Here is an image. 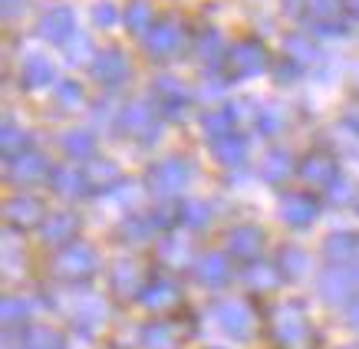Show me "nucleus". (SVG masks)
I'll return each mask as SVG.
<instances>
[{
	"label": "nucleus",
	"mask_w": 359,
	"mask_h": 349,
	"mask_svg": "<svg viewBox=\"0 0 359 349\" xmlns=\"http://www.w3.org/2000/svg\"><path fill=\"white\" fill-rule=\"evenodd\" d=\"M188 182H191V165L185 158H178V155H168V158H162V162H155L149 168V188L162 198L185 191Z\"/></svg>",
	"instance_id": "f257e3e1"
},
{
	"label": "nucleus",
	"mask_w": 359,
	"mask_h": 349,
	"mask_svg": "<svg viewBox=\"0 0 359 349\" xmlns=\"http://www.w3.org/2000/svg\"><path fill=\"white\" fill-rule=\"evenodd\" d=\"M231 79H250L267 69V50L261 40H238L228 50V63H224Z\"/></svg>",
	"instance_id": "f03ea898"
},
{
	"label": "nucleus",
	"mask_w": 359,
	"mask_h": 349,
	"mask_svg": "<svg viewBox=\"0 0 359 349\" xmlns=\"http://www.w3.org/2000/svg\"><path fill=\"white\" fill-rule=\"evenodd\" d=\"M158 106H152L149 99H135L129 106H122L119 112V129L132 139H142V142H155L158 139V119H155Z\"/></svg>",
	"instance_id": "7ed1b4c3"
},
{
	"label": "nucleus",
	"mask_w": 359,
	"mask_h": 349,
	"mask_svg": "<svg viewBox=\"0 0 359 349\" xmlns=\"http://www.w3.org/2000/svg\"><path fill=\"white\" fill-rule=\"evenodd\" d=\"M99 267V257L96 251L89 247V244H66L63 251H60V257H56L53 271L63 277V280H86V277H93Z\"/></svg>",
	"instance_id": "20e7f679"
},
{
	"label": "nucleus",
	"mask_w": 359,
	"mask_h": 349,
	"mask_svg": "<svg viewBox=\"0 0 359 349\" xmlns=\"http://www.w3.org/2000/svg\"><path fill=\"white\" fill-rule=\"evenodd\" d=\"M89 69H93L96 83H102V86H122V83L132 76L129 56L122 53V50H116V46H109V50H99V53L93 56Z\"/></svg>",
	"instance_id": "39448f33"
},
{
	"label": "nucleus",
	"mask_w": 359,
	"mask_h": 349,
	"mask_svg": "<svg viewBox=\"0 0 359 349\" xmlns=\"http://www.w3.org/2000/svg\"><path fill=\"white\" fill-rule=\"evenodd\" d=\"M188 99H191V93H188V86L182 79L158 76V83H155V106H158L168 119H182V116H185Z\"/></svg>",
	"instance_id": "423d86ee"
},
{
	"label": "nucleus",
	"mask_w": 359,
	"mask_h": 349,
	"mask_svg": "<svg viewBox=\"0 0 359 349\" xmlns=\"http://www.w3.org/2000/svg\"><path fill=\"white\" fill-rule=\"evenodd\" d=\"M40 36L50 40V43H69L73 36H76V13L69 11V7H50V11L40 17Z\"/></svg>",
	"instance_id": "0eeeda50"
},
{
	"label": "nucleus",
	"mask_w": 359,
	"mask_h": 349,
	"mask_svg": "<svg viewBox=\"0 0 359 349\" xmlns=\"http://www.w3.org/2000/svg\"><path fill=\"white\" fill-rule=\"evenodd\" d=\"M182 46H185V30H182L178 23H172V20L152 27L149 36H145V50H149V56H155V60H165V56L182 53Z\"/></svg>",
	"instance_id": "6e6552de"
},
{
	"label": "nucleus",
	"mask_w": 359,
	"mask_h": 349,
	"mask_svg": "<svg viewBox=\"0 0 359 349\" xmlns=\"http://www.w3.org/2000/svg\"><path fill=\"white\" fill-rule=\"evenodd\" d=\"M273 333L280 339L283 346H297V343H304L306 339V317L304 310L297 303H287L277 310V317H273Z\"/></svg>",
	"instance_id": "1a4fd4ad"
},
{
	"label": "nucleus",
	"mask_w": 359,
	"mask_h": 349,
	"mask_svg": "<svg viewBox=\"0 0 359 349\" xmlns=\"http://www.w3.org/2000/svg\"><path fill=\"white\" fill-rule=\"evenodd\" d=\"M316 211H320V205H316L310 195H300V191L283 195V201H280V218L287 221L290 228H306V224H313Z\"/></svg>",
	"instance_id": "9d476101"
},
{
	"label": "nucleus",
	"mask_w": 359,
	"mask_h": 349,
	"mask_svg": "<svg viewBox=\"0 0 359 349\" xmlns=\"http://www.w3.org/2000/svg\"><path fill=\"white\" fill-rule=\"evenodd\" d=\"M20 79L27 89H46L56 79L53 60L46 53H27V60L20 66Z\"/></svg>",
	"instance_id": "9b49d317"
},
{
	"label": "nucleus",
	"mask_w": 359,
	"mask_h": 349,
	"mask_svg": "<svg viewBox=\"0 0 359 349\" xmlns=\"http://www.w3.org/2000/svg\"><path fill=\"white\" fill-rule=\"evenodd\" d=\"M7 221H11L13 228L30 231V228H36V224H43V205L30 195L11 198V201H7Z\"/></svg>",
	"instance_id": "f8f14e48"
},
{
	"label": "nucleus",
	"mask_w": 359,
	"mask_h": 349,
	"mask_svg": "<svg viewBox=\"0 0 359 349\" xmlns=\"http://www.w3.org/2000/svg\"><path fill=\"white\" fill-rule=\"evenodd\" d=\"M215 317H218L221 329L231 333V336H248L250 329H254V317H250V310L238 300H228V303H221L215 310Z\"/></svg>",
	"instance_id": "ddd939ff"
},
{
	"label": "nucleus",
	"mask_w": 359,
	"mask_h": 349,
	"mask_svg": "<svg viewBox=\"0 0 359 349\" xmlns=\"http://www.w3.org/2000/svg\"><path fill=\"white\" fill-rule=\"evenodd\" d=\"M50 185H53V191L60 198H79L89 191V174L76 172L73 165H60V168H53L50 172Z\"/></svg>",
	"instance_id": "4468645a"
},
{
	"label": "nucleus",
	"mask_w": 359,
	"mask_h": 349,
	"mask_svg": "<svg viewBox=\"0 0 359 349\" xmlns=\"http://www.w3.org/2000/svg\"><path fill=\"white\" fill-rule=\"evenodd\" d=\"M46 172H50V165L36 152H27L11 162V182H17V185H36L46 178Z\"/></svg>",
	"instance_id": "2eb2a0df"
},
{
	"label": "nucleus",
	"mask_w": 359,
	"mask_h": 349,
	"mask_svg": "<svg viewBox=\"0 0 359 349\" xmlns=\"http://www.w3.org/2000/svg\"><path fill=\"white\" fill-rule=\"evenodd\" d=\"M139 296L149 310H168V306L178 303V296L182 294H178V284H172L168 277H152Z\"/></svg>",
	"instance_id": "dca6fc26"
},
{
	"label": "nucleus",
	"mask_w": 359,
	"mask_h": 349,
	"mask_svg": "<svg viewBox=\"0 0 359 349\" xmlns=\"http://www.w3.org/2000/svg\"><path fill=\"white\" fill-rule=\"evenodd\" d=\"M349 290H353V277H349L346 267L333 264V267L323 271V277H320V294H323V300H330V303H343V300L349 296Z\"/></svg>",
	"instance_id": "f3484780"
},
{
	"label": "nucleus",
	"mask_w": 359,
	"mask_h": 349,
	"mask_svg": "<svg viewBox=\"0 0 359 349\" xmlns=\"http://www.w3.org/2000/svg\"><path fill=\"white\" fill-rule=\"evenodd\" d=\"M300 174H304L310 185H333L339 174H337V158H330V155L323 152H313V155H306L304 165H300Z\"/></svg>",
	"instance_id": "a211bd4d"
},
{
	"label": "nucleus",
	"mask_w": 359,
	"mask_h": 349,
	"mask_svg": "<svg viewBox=\"0 0 359 349\" xmlns=\"http://www.w3.org/2000/svg\"><path fill=\"white\" fill-rule=\"evenodd\" d=\"M261 244H264V234L257 228H250V224H241V228H234L228 234V251L234 257H241V261H254L257 251H261Z\"/></svg>",
	"instance_id": "6ab92c4d"
},
{
	"label": "nucleus",
	"mask_w": 359,
	"mask_h": 349,
	"mask_svg": "<svg viewBox=\"0 0 359 349\" xmlns=\"http://www.w3.org/2000/svg\"><path fill=\"white\" fill-rule=\"evenodd\" d=\"M211 152H215V158H218L221 165L238 168V165L248 162V139L238 135V132H231V135H224V139H218V142L211 145Z\"/></svg>",
	"instance_id": "aec40b11"
},
{
	"label": "nucleus",
	"mask_w": 359,
	"mask_h": 349,
	"mask_svg": "<svg viewBox=\"0 0 359 349\" xmlns=\"http://www.w3.org/2000/svg\"><path fill=\"white\" fill-rule=\"evenodd\" d=\"M76 228L79 221L73 211H56V214H50L43 221V240L46 244H66V240H73Z\"/></svg>",
	"instance_id": "412c9836"
},
{
	"label": "nucleus",
	"mask_w": 359,
	"mask_h": 349,
	"mask_svg": "<svg viewBox=\"0 0 359 349\" xmlns=\"http://www.w3.org/2000/svg\"><path fill=\"white\" fill-rule=\"evenodd\" d=\"M112 290L116 294H142L145 290V277L135 261H119L112 267Z\"/></svg>",
	"instance_id": "4be33fe9"
},
{
	"label": "nucleus",
	"mask_w": 359,
	"mask_h": 349,
	"mask_svg": "<svg viewBox=\"0 0 359 349\" xmlns=\"http://www.w3.org/2000/svg\"><path fill=\"white\" fill-rule=\"evenodd\" d=\"M195 273H198V280H201V284L221 287L224 280H228V273H231V261L224 257V254H205V257L195 264Z\"/></svg>",
	"instance_id": "5701e85b"
},
{
	"label": "nucleus",
	"mask_w": 359,
	"mask_h": 349,
	"mask_svg": "<svg viewBox=\"0 0 359 349\" xmlns=\"http://www.w3.org/2000/svg\"><path fill=\"white\" fill-rule=\"evenodd\" d=\"M228 50L231 46L224 43V36L218 30H205L198 36V56H201V63L205 66H221L228 63Z\"/></svg>",
	"instance_id": "b1692460"
},
{
	"label": "nucleus",
	"mask_w": 359,
	"mask_h": 349,
	"mask_svg": "<svg viewBox=\"0 0 359 349\" xmlns=\"http://www.w3.org/2000/svg\"><path fill=\"white\" fill-rule=\"evenodd\" d=\"M60 149H63L69 158H93V155H96V135L89 129H69V132H63Z\"/></svg>",
	"instance_id": "393cba45"
},
{
	"label": "nucleus",
	"mask_w": 359,
	"mask_h": 349,
	"mask_svg": "<svg viewBox=\"0 0 359 349\" xmlns=\"http://www.w3.org/2000/svg\"><path fill=\"white\" fill-rule=\"evenodd\" d=\"M0 149H4V155H7V162H13V158L27 155V149H30V135H27V129H20V125H17V122H11V119H4Z\"/></svg>",
	"instance_id": "a878e982"
},
{
	"label": "nucleus",
	"mask_w": 359,
	"mask_h": 349,
	"mask_svg": "<svg viewBox=\"0 0 359 349\" xmlns=\"http://www.w3.org/2000/svg\"><path fill=\"white\" fill-rule=\"evenodd\" d=\"M234 119H238V109H234V106H221V109H211L201 116V129H205V135H211V139L218 142V139L231 135Z\"/></svg>",
	"instance_id": "bb28decb"
},
{
	"label": "nucleus",
	"mask_w": 359,
	"mask_h": 349,
	"mask_svg": "<svg viewBox=\"0 0 359 349\" xmlns=\"http://www.w3.org/2000/svg\"><path fill=\"white\" fill-rule=\"evenodd\" d=\"M283 56H287V60H294L297 66H310V63L320 60V50L306 40L304 33H290V36L283 40Z\"/></svg>",
	"instance_id": "cd10ccee"
},
{
	"label": "nucleus",
	"mask_w": 359,
	"mask_h": 349,
	"mask_svg": "<svg viewBox=\"0 0 359 349\" xmlns=\"http://www.w3.org/2000/svg\"><path fill=\"white\" fill-rule=\"evenodd\" d=\"M122 20H126V27L132 33H145L149 36V30H152V7L145 0H132L126 13H122Z\"/></svg>",
	"instance_id": "c85d7f7f"
},
{
	"label": "nucleus",
	"mask_w": 359,
	"mask_h": 349,
	"mask_svg": "<svg viewBox=\"0 0 359 349\" xmlns=\"http://www.w3.org/2000/svg\"><path fill=\"white\" fill-rule=\"evenodd\" d=\"M20 349H63V339L56 329H46V327H33L23 333L20 339Z\"/></svg>",
	"instance_id": "c756f323"
},
{
	"label": "nucleus",
	"mask_w": 359,
	"mask_h": 349,
	"mask_svg": "<svg viewBox=\"0 0 359 349\" xmlns=\"http://www.w3.org/2000/svg\"><path fill=\"white\" fill-rule=\"evenodd\" d=\"M254 122H257L261 135H280L287 129V112H283V106H264V109H257Z\"/></svg>",
	"instance_id": "7c9ffc66"
},
{
	"label": "nucleus",
	"mask_w": 359,
	"mask_h": 349,
	"mask_svg": "<svg viewBox=\"0 0 359 349\" xmlns=\"http://www.w3.org/2000/svg\"><path fill=\"white\" fill-rule=\"evenodd\" d=\"M359 251V238L356 234H330L327 238V257L330 261H337V264H343L346 257H353V254Z\"/></svg>",
	"instance_id": "2f4dec72"
},
{
	"label": "nucleus",
	"mask_w": 359,
	"mask_h": 349,
	"mask_svg": "<svg viewBox=\"0 0 359 349\" xmlns=\"http://www.w3.org/2000/svg\"><path fill=\"white\" fill-rule=\"evenodd\" d=\"M290 172H294V158H290V152H283V149L267 152V158H264V174H267L271 182H283Z\"/></svg>",
	"instance_id": "473e14b6"
},
{
	"label": "nucleus",
	"mask_w": 359,
	"mask_h": 349,
	"mask_svg": "<svg viewBox=\"0 0 359 349\" xmlns=\"http://www.w3.org/2000/svg\"><path fill=\"white\" fill-rule=\"evenodd\" d=\"M277 280H280V271L273 267V264H250L248 267V284L257 287V290H273L277 287Z\"/></svg>",
	"instance_id": "72a5a7b5"
},
{
	"label": "nucleus",
	"mask_w": 359,
	"mask_h": 349,
	"mask_svg": "<svg viewBox=\"0 0 359 349\" xmlns=\"http://www.w3.org/2000/svg\"><path fill=\"white\" fill-rule=\"evenodd\" d=\"M86 102V89L79 86L76 79H63L60 86H56V106H63V109H79Z\"/></svg>",
	"instance_id": "f704fd0d"
},
{
	"label": "nucleus",
	"mask_w": 359,
	"mask_h": 349,
	"mask_svg": "<svg viewBox=\"0 0 359 349\" xmlns=\"http://www.w3.org/2000/svg\"><path fill=\"white\" fill-rule=\"evenodd\" d=\"M280 271L287 273V277H304V273L310 271V257H306V251H300V247H283L280 251Z\"/></svg>",
	"instance_id": "c9c22d12"
},
{
	"label": "nucleus",
	"mask_w": 359,
	"mask_h": 349,
	"mask_svg": "<svg viewBox=\"0 0 359 349\" xmlns=\"http://www.w3.org/2000/svg\"><path fill=\"white\" fill-rule=\"evenodd\" d=\"M142 343L149 349H168L175 343V329L168 323H149L142 329Z\"/></svg>",
	"instance_id": "e433bc0d"
},
{
	"label": "nucleus",
	"mask_w": 359,
	"mask_h": 349,
	"mask_svg": "<svg viewBox=\"0 0 359 349\" xmlns=\"http://www.w3.org/2000/svg\"><path fill=\"white\" fill-rule=\"evenodd\" d=\"M89 182H96L99 188H109L119 182V165L109 162V158H93L89 165Z\"/></svg>",
	"instance_id": "4c0bfd02"
},
{
	"label": "nucleus",
	"mask_w": 359,
	"mask_h": 349,
	"mask_svg": "<svg viewBox=\"0 0 359 349\" xmlns=\"http://www.w3.org/2000/svg\"><path fill=\"white\" fill-rule=\"evenodd\" d=\"M343 4L346 0H306V11H310L313 23H330V20H339Z\"/></svg>",
	"instance_id": "58836bf2"
},
{
	"label": "nucleus",
	"mask_w": 359,
	"mask_h": 349,
	"mask_svg": "<svg viewBox=\"0 0 359 349\" xmlns=\"http://www.w3.org/2000/svg\"><path fill=\"white\" fill-rule=\"evenodd\" d=\"M155 231V221L152 218H129L126 224H122V234H126V240H132V244H145V240L152 238Z\"/></svg>",
	"instance_id": "ea45409f"
},
{
	"label": "nucleus",
	"mask_w": 359,
	"mask_h": 349,
	"mask_svg": "<svg viewBox=\"0 0 359 349\" xmlns=\"http://www.w3.org/2000/svg\"><path fill=\"white\" fill-rule=\"evenodd\" d=\"M93 53H96V50H93V43H89L86 33H76V36L66 43V60H69L73 66L89 63V56H93Z\"/></svg>",
	"instance_id": "a19ab883"
},
{
	"label": "nucleus",
	"mask_w": 359,
	"mask_h": 349,
	"mask_svg": "<svg viewBox=\"0 0 359 349\" xmlns=\"http://www.w3.org/2000/svg\"><path fill=\"white\" fill-rule=\"evenodd\" d=\"M208 205H201V201H188V205L178 207V221H185L188 228H205L208 224Z\"/></svg>",
	"instance_id": "79ce46f5"
},
{
	"label": "nucleus",
	"mask_w": 359,
	"mask_h": 349,
	"mask_svg": "<svg viewBox=\"0 0 359 349\" xmlns=\"http://www.w3.org/2000/svg\"><path fill=\"white\" fill-rule=\"evenodd\" d=\"M93 20H96V27H102V30H112L116 23L122 20V13L116 4H109V0H99L96 7H93Z\"/></svg>",
	"instance_id": "37998d69"
},
{
	"label": "nucleus",
	"mask_w": 359,
	"mask_h": 349,
	"mask_svg": "<svg viewBox=\"0 0 359 349\" xmlns=\"http://www.w3.org/2000/svg\"><path fill=\"white\" fill-rule=\"evenodd\" d=\"M188 244L185 240H178V238H168L162 244V261L165 264H172V267H182V264H188Z\"/></svg>",
	"instance_id": "c03bdc74"
},
{
	"label": "nucleus",
	"mask_w": 359,
	"mask_h": 349,
	"mask_svg": "<svg viewBox=\"0 0 359 349\" xmlns=\"http://www.w3.org/2000/svg\"><path fill=\"white\" fill-rule=\"evenodd\" d=\"M353 195H356V185H353L349 178H337V182L330 185V198H333L337 205H346V201H353Z\"/></svg>",
	"instance_id": "a18cd8bd"
},
{
	"label": "nucleus",
	"mask_w": 359,
	"mask_h": 349,
	"mask_svg": "<svg viewBox=\"0 0 359 349\" xmlns=\"http://www.w3.org/2000/svg\"><path fill=\"white\" fill-rule=\"evenodd\" d=\"M27 310H30V306L23 303V300L7 296V300H4V323H20V320L27 317Z\"/></svg>",
	"instance_id": "49530a36"
},
{
	"label": "nucleus",
	"mask_w": 359,
	"mask_h": 349,
	"mask_svg": "<svg viewBox=\"0 0 359 349\" xmlns=\"http://www.w3.org/2000/svg\"><path fill=\"white\" fill-rule=\"evenodd\" d=\"M316 33H323V36H346L349 27L343 20H330V23H313Z\"/></svg>",
	"instance_id": "de8ad7c7"
},
{
	"label": "nucleus",
	"mask_w": 359,
	"mask_h": 349,
	"mask_svg": "<svg viewBox=\"0 0 359 349\" xmlns=\"http://www.w3.org/2000/svg\"><path fill=\"white\" fill-rule=\"evenodd\" d=\"M300 69H304V66H297L294 60L283 56V63L277 66V79H280V83H294V76H300Z\"/></svg>",
	"instance_id": "09e8293b"
},
{
	"label": "nucleus",
	"mask_w": 359,
	"mask_h": 349,
	"mask_svg": "<svg viewBox=\"0 0 359 349\" xmlns=\"http://www.w3.org/2000/svg\"><path fill=\"white\" fill-rule=\"evenodd\" d=\"M23 4L27 0H0V7H4V17H17L23 11Z\"/></svg>",
	"instance_id": "8fccbe9b"
},
{
	"label": "nucleus",
	"mask_w": 359,
	"mask_h": 349,
	"mask_svg": "<svg viewBox=\"0 0 359 349\" xmlns=\"http://www.w3.org/2000/svg\"><path fill=\"white\" fill-rule=\"evenodd\" d=\"M346 125H349V132H356L359 135V106H353V109L346 112Z\"/></svg>",
	"instance_id": "3c124183"
},
{
	"label": "nucleus",
	"mask_w": 359,
	"mask_h": 349,
	"mask_svg": "<svg viewBox=\"0 0 359 349\" xmlns=\"http://www.w3.org/2000/svg\"><path fill=\"white\" fill-rule=\"evenodd\" d=\"M349 320H353V327L359 329V300H356V303H353V310H349Z\"/></svg>",
	"instance_id": "603ef678"
},
{
	"label": "nucleus",
	"mask_w": 359,
	"mask_h": 349,
	"mask_svg": "<svg viewBox=\"0 0 359 349\" xmlns=\"http://www.w3.org/2000/svg\"><path fill=\"white\" fill-rule=\"evenodd\" d=\"M346 7H349V11H353V13H356V17H359V0H346Z\"/></svg>",
	"instance_id": "864d4df0"
},
{
	"label": "nucleus",
	"mask_w": 359,
	"mask_h": 349,
	"mask_svg": "<svg viewBox=\"0 0 359 349\" xmlns=\"http://www.w3.org/2000/svg\"><path fill=\"white\" fill-rule=\"evenodd\" d=\"M356 273H359V271H356Z\"/></svg>",
	"instance_id": "5fc2aeb1"
}]
</instances>
